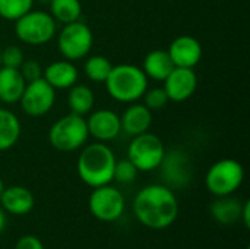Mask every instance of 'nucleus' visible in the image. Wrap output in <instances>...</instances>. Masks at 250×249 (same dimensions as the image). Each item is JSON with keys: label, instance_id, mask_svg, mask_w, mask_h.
I'll return each instance as SVG.
<instances>
[{"label": "nucleus", "instance_id": "11", "mask_svg": "<svg viewBox=\"0 0 250 249\" xmlns=\"http://www.w3.org/2000/svg\"><path fill=\"white\" fill-rule=\"evenodd\" d=\"M158 169H161L164 185L170 189L188 186L193 176L192 161L183 150H166L164 158Z\"/></svg>", "mask_w": 250, "mask_h": 249}, {"label": "nucleus", "instance_id": "34", "mask_svg": "<svg viewBox=\"0 0 250 249\" xmlns=\"http://www.w3.org/2000/svg\"><path fill=\"white\" fill-rule=\"evenodd\" d=\"M0 68H1V48H0Z\"/></svg>", "mask_w": 250, "mask_h": 249}, {"label": "nucleus", "instance_id": "30", "mask_svg": "<svg viewBox=\"0 0 250 249\" xmlns=\"http://www.w3.org/2000/svg\"><path fill=\"white\" fill-rule=\"evenodd\" d=\"M15 249H44V247H42V242L37 236L25 235L18 239Z\"/></svg>", "mask_w": 250, "mask_h": 249}, {"label": "nucleus", "instance_id": "29", "mask_svg": "<svg viewBox=\"0 0 250 249\" xmlns=\"http://www.w3.org/2000/svg\"><path fill=\"white\" fill-rule=\"evenodd\" d=\"M19 72L26 82H31L42 76V66L37 60L29 59L22 62V65L19 66Z\"/></svg>", "mask_w": 250, "mask_h": 249}, {"label": "nucleus", "instance_id": "24", "mask_svg": "<svg viewBox=\"0 0 250 249\" xmlns=\"http://www.w3.org/2000/svg\"><path fill=\"white\" fill-rule=\"evenodd\" d=\"M113 65L111 62L101 54H95V56H89L83 65V72L85 76L92 81V82H105L110 70H111Z\"/></svg>", "mask_w": 250, "mask_h": 249}, {"label": "nucleus", "instance_id": "1", "mask_svg": "<svg viewBox=\"0 0 250 249\" xmlns=\"http://www.w3.org/2000/svg\"><path fill=\"white\" fill-rule=\"evenodd\" d=\"M133 213L145 227L163 230L176 222L179 216V200L168 186L152 183L144 186L135 195Z\"/></svg>", "mask_w": 250, "mask_h": 249}, {"label": "nucleus", "instance_id": "16", "mask_svg": "<svg viewBox=\"0 0 250 249\" xmlns=\"http://www.w3.org/2000/svg\"><path fill=\"white\" fill-rule=\"evenodd\" d=\"M42 78L54 90H69L78 82L79 72L70 60H56L42 69Z\"/></svg>", "mask_w": 250, "mask_h": 249}, {"label": "nucleus", "instance_id": "27", "mask_svg": "<svg viewBox=\"0 0 250 249\" xmlns=\"http://www.w3.org/2000/svg\"><path fill=\"white\" fill-rule=\"evenodd\" d=\"M138 169L127 160H116L114 166V173H113V181L119 183H130L136 179L138 176Z\"/></svg>", "mask_w": 250, "mask_h": 249}, {"label": "nucleus", "instance_id": "15", "mask_svg": "<svg viewBox=\"0 0 250 249\" xmlns=\"http://www.w3.org/2000/svg\"><path fill=\"white\" fill-rule=\"evenodd\" d=\"M1 208L13 216H25L32 211L35 200L32 192L21 185L3 188L0 195Z\"/></svg>", "mask_w": 250, "mask_h": 249}, {"label": "nucleus", "instance_id": "13", "mask_svg": "<svg viewBox=\"0 0 250 249\" xmlns=\"http://www.w3.org/2000/svg\"><path fill=\"white\" fill-rule=\"evenodd\" d=\"M163 84L170 101L183 103L195 94L198 88V76L190 68H174Z\"/></svg>", "mask_w": 250, "mask_h": 249}, {"label": "nucleus", "instance_id": "33", "mask_svg": "<svg viewBox=\"0 0 250 249\" xmlns=\"http://www.w3.org/2000/svg\"><path fill=\"white\" fill-rule=\"evenodd\" d=\"M4 185H3V181H1V176H0V195H1V191H3Z\"/></svg>", "mask_w": 250, "mask_h": 249}, {"label": "nucleus", "instance_id": "22", "mask_svg": "<svg viewBox=\"0 0 250 249\" xmlns=\"http://www.w3.org/2000/svg\"><path fill=\"white\" fill-rule=\"evenodd\" d=\"M67 106L70 109V113L86 116L94 110L95 106V95L94 91L83 84H75L69 88L67 94Z\"/></svg>", "mask_w": 250, "mask_h": 249}, {"label": "nucleus", "instance_id": "9", "mask_svg": "<svg viewBox=\"0 0 250 249\" xmlns=\"http://www.w3.org/2000/svg\"><path fill=\"white\" fill-rule=\"evenodd\" d=\"M88 207L91 214L104 223H113L119 220L125 211V197L122 192L108 185L92 188L88 200Z\"/></svg>", "mask_w": 250, "mask_h": 249}, {"label": "nucleus", "instance_id": "10", "mask_svg": "<svg viewBox=\"0 0 250 249\" xmlns=\"http://www.w3.org/2000/svg\"><path fill=\"white\" fill-rule=\"evenodd\" d=\"M56 103V90L41 76L26 82L19 104L22 112L29 117H41L47 114Z\"/></svg>", "mask_w": 250, "mask_h": 249}, {"label": "nucleus", "instance_id": "4", "mask_svg": "<svg viewBox=\"0 0 250 249\" xmlns=\"http://www.w3.org/2000/svg\"><path fill=\"white\" fill-rule=\"evenodd\" d=\"M89 138L83 116L69 113L56 120L48 129L50 145L62 153H73L82 148Z\"/></svg>", "mask_w": 250, "mask_h": 249}, {"label": "nucleus", "instance_id": "25", "mask_svg": "<svg viewBox=\"0 0 250 249\" xmlns=\"http://www.w3.org/2000/svg\"><path fill=\"white\" fill-rule=\"evenodd\" d=\"M35 0H0V18L6 21H16L29 12Z\"/></svg>", "mask_w": 250, "mask_h": 249}, {"label": "nucleus", "instance_id": "2", "mask_svg": "<svg viewBox=\"0 0 250 249\" xmlns=\"http://www.w3.org/2000/svg\"><path fill=\"white\" fill-rule=\"evenodd\" d=\"M116 156L105 142L85 144L78 157L76 170L81 181L89 188H98L113 182Z\"/></svg>", "mask_w": 250, "mask_h": 249}, {"label": "nucleus", "instance_id": "28", "mask_svg": "<svg viewBox=\"0 0 250 249\" xmlns=\"http://www.w3.org/2000/svg\"><path fill=\"white\" fill-rule=\"evenodd\" d=\"M25 60L23 51L18 45H7L4 50H1V66L3 68H12L19 69L22 62Z\"/></svg>", "mask_w": 250, "mask_h": 249}, {"label": "nucleus", "instance_id": "17", "mask_svg": "<svg viewBox=\"0 0 250 249\" xmlns=\"http://www.w3.org/2000/svg\"><path fill=\"white\" fill-rule=\"evenodd\" d=\"M122 131L130 136L141 135L144 132H148L152 125V112L146 109L144 104L139 103H130L129 107L123 112L120 116Z\"/></svg>", "mask_w": 250, "mask_h": 249}, {"label": "nucleus", "instance_id": "14", "mask_svg": "<svg viewBox=\"0 0 250 249\" xmlns=\"http://www.w3.org/2000/svg\"><path fill=\"white\" fill-rule=\"evenodd\" d=\"M167 51L176 68H190V69H193L201 62L204 54V48L199 40H196L192 35L176 37L171 41Z\"/></svg>", "mask_w": 250, "mask_h": 249}, {"label": "nucleus", "instance_id": "3", "mask_svg": "<svg viewBox=\"0 0 250 249\" xmlns=\"http://www.w3.org/2000/svg\"><path fill=\"white\" fill-rule=\"evenodd\" d=\"M104 84L113 100L126 104L141 100L148 90V78L142 68L130 63L113 66Z\"/></svg>", "mask_w": 250, "mask_h": 249}, {"label": "nucleus", "instance_id": "32", "mask_svg": "<svg viewBox=\"0 0 250 249\" xmlns=\"http://www.w3.org/2000/svg\"><path fill=\"white\" fill-rule=\"evenodd\" d=\"M6 227V214H4V210L0 208V233L4 230Z\"/></svg>", "mask_w": 250, "mask_h": 249}, {"label": "nucleus", "instance_id": "8", "mask_svg": "<svg viewBox=\"0 0 250 249\" xmlns=\"http://www.w3.org/2000/svg\"><path fill=\"white\" fill-rule=\"evenodd\" d=\"M94 45V34L91 28L81 22L75 21L63 25L62 31L57 35V48L60 54L70 62L85 59Z\"/></svg>", "mask_w": 250, "mask_h": 249}, {"label": "nucleus", "instance_id": "18", "mask_svg": "<svg viewBox=\"0 0 250 249\" xmlns=\"http://www.w3.org/2000/svg\"><path fill=\"white\" fill-rule=\"evenodd\" d=\"M174 68L176 66L173 63L168 51L163 50V48H155V50L149 51L144 57V62H142V70L146 75V78L160 81V82H163Z\"/></svg>", "mask_w": 250, "mask_h": 249}, {"label": "nucleus", "instance_id": "7", "mask_svg": "<svg viewBox=\"0 0 250 249\" xmlns=\"http://www.w3.org/2000/svg\"><path fill=\"white\" fill-rule=\"evenodd\" d=\"M166 154L164 142L152 132H144L132 136L127 147V160L138 172H152L160 167Z\"/></svg>", "mask_w": 250, "mask_h": 249}, {"label": "nucleus", "instance_id": "6", "mask_svg": "<svg viewBox=\"0 0 250 249\" xmlns=\"http://www.w3.org/2000/svg\"><path fill=\"white\" fill-rule=\"evenodd\" d=\"M245 181V169L234 158H221L207 172L205 185L214 197L233 195Z\"/></svg>", "mask_w": 250, "mask_h": 249}, {"label": "nucleus", "instance_id": "19", "mask_svg": "<svg viewBox=\"0 0 250 249\" xmlns=\"http://www.w3.org/2000/svg\"><path fill=\"white\" fill-rule=\"evenodd\" d=\"M26 81L21 75L19 69L0 68V101L4 104L19 103L25 90Z\"/></svg>", "mask_w": 250, "mask_h": 249}, {"label": "nucleus", "instance_id": "31", "mask_svg": "<svg viewBox=\"0 0 250 249\" xmlns=\"http://www.w3.org/2000/svg\"><path fill=\"white\" fill-rule=\"evenodd\" d=\"M240 220H243V223L246 225V227H249L250 226V203L249 201H246V203L243 204V210H242V217H240Z\"/></svg>", "mask_w": 250, "mask_h": 249}, {"label": "nucleus", "instance_id": "20", "mask_svg": "<svg viewBox=\"0 0 250 249\" xmlns=\"http://www.w3.org/2000/svg\"><path fill=\"white\" fill-rule=\"evenodd\" d=\"M243 204L240 200L233 195L227 197H215V201L211 204L209 211L215 222L220 225H234L242 217Z\"/></svg>", "mask_w": 250, "mask_h": 249}, {"label": "nucleus", "instance_id": "26", "mask_svg": "<svg viewBox=\"0 0 250 249\" xmlns=\"http://www.w3.org/2000/svg\"><path fill=\"white\" fill-rule=\"evenodd\" d=\"M142 98H144V106L146 109H149L151 112L163 110L168 104V101H170L168 95H167V92H166V90L163 87L146 90Z\"/></svg>", "mask_w": 250, "mask_h": 249}, {"label": "nucleus", "instance_id": "5", "mask_svg": "<svg viewBox=\"0 0 250 249\" xmlns=\"http://www.w3.org/2000/svg\"><path fill=\"white\" fill-rule=\"evenodd\" d=\"M57 22L44 10H29L15 21V34L23 44L42 45L56 35Z\"/></svg>", "mask_w": 250, "mask_h": 249}, {"label": "nucleus", "instance_id": "23", "mask_svg": "<svg viewBox=\"0 0 250 249\" xmlns=\"http://www.w3.org/2000/svg\"><path fill=\"white\" fill-rule=\"evenodd\" d=\"M50 15L56 22H62L63 25L79 21L82 15L81 0H48Z\"/></svg>", "mask_w": 250, "mask_h": 249}, {"label": "nucleus", "instance_id": "21", "mask_svg": "<svg viewBox=\"0 0 250 249\" xmlns=\"http://www.w3.org/2000/svg\"><path fill=\"white\" fill-rule=\"evenodd\" d=\"M22 126L18 116L7 110L0 109V153L13 148L21 138Z\"/></svg>", "mask_w": 250, "mask_h": 249}, {"label": "nucleus", "instance_id": "12", "mask_svg": "<svg viewBox=\"0 0 250 249\" xmlns=\"http://www.w3.org/2000/svg\"><path fill=\"white\" fill-rule=\"evenodd\" d=\"M86 120V128L89 136L95 138L98 142H108L116 139L122 132L120 116L110 109H98L89 113Z\"/></svg>", "mask_w": 250, "mask_h": 249}]
</instances>
